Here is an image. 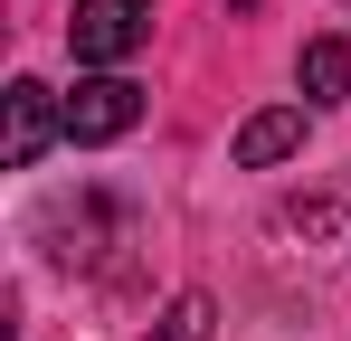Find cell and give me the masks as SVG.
I'll use <instances>...</instances> for the list:
<instances>
[{
    "label": "cell",
    "instance_id": "6da1fadb",
    "mask_svg": "<svg viewBox=\"0 0 351 341\" xmlns=\"http://www.w3.org/2000/svg\"><path fill=\"white\" fill-rule=\"evenodd\" d=\"M143 38H152V0H76V19H66V48L86 66H114Z\"/></svg>",
    "mask_w": 351,
    "mask_h": 341
},
{
    "label": "cell",
    "instance_id": "7a4b0ae2",
    "mask_svg": "<svg viewBox=\"0 0 351 341\" xmlns=\"http://www.w3.org/2000/svg\"><path fill=\"white\" fill-rule=\"evenodd\" d=\"M58 133H66V105L38 86V76H19V86H10V142H0V162H10V170H38Z\"/></svg>",
    "mask_w": 351,
    "mask_h": 341
},
{
    "label": "cell",
    "instance_id": "3957f363",
    "mask_svg": "<svg viewBox=\"0 0 351 341\" xmlns=\"http://www.w3.org/2000/svg\"><path fill=\"white\" fill-rule=\"evenodd\" d=\"M133 114H143V86L86 76V86L66 95V142H114V133H133Z\"/></svg>",
    "mask_w": 351,
    "mask_h": 341
},
{
    "label": "cell",
    "instance_id": "277c9868",
    "mask_svg": "<svg viewBox=\"0 0 351 341\" xmlns=\"http://www.w3.org/2000/svg\"><path fill=\"white\" fill-rule=\"evenodd\" d=\"M285 152H304V105H266L237 133V170H276Z\"/></svg>",
    "mask_w": 351,
    "mask_h": 341
},
{
    "label": "cell",
    "instance_id": "5b68a950",
    "mask_svg": "<svg viewBox=\"0 0 351 341\" xmlns=\"http://www.w3.org/2000/svg\"><path fill=\"white\" fill-rule=\"evenodd\" d=\"M304 95H313V105L351 95V38H313V48H304Z\"/></svg>",
    "mask_w": 351,
    "mask_h": 341
},
{
    "label": "cell",
    "instance_id": "8992f818",
    "mask_svg": "<svg viewBox=\"0 0 351 341\" xmlns=\"http://www.w3.org/2000/svg\"><path fill=\"white\" fill-rule=\"evenodd\" d=\"M152 341H219V313H209V294H180L171 313L152 323Z\"/></svg>",
    "mask_w": 351,
    "mask_h": 341
}]
</instances>
